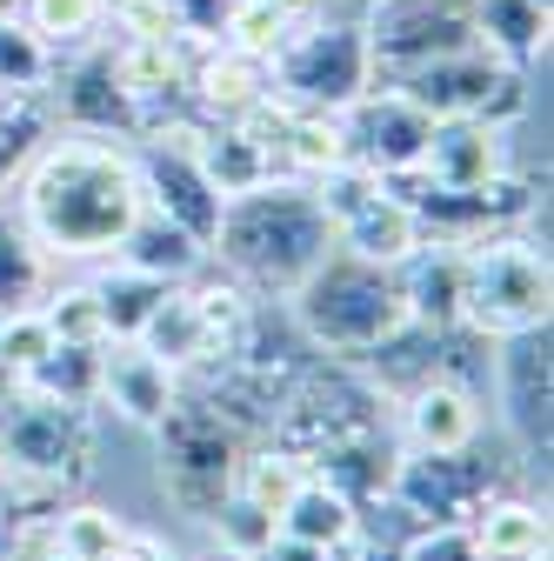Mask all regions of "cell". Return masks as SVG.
<instances>
[{"label": "cell", "mask_w": 554, "mask_h": 561, "mask_svg": "<svg viewBox=\"0 0 554 561\" xmlns=\"http://www.w3.org/2000/svg\"><path fill=\"white\" fill-rule=\"evenodd\" d=\"M14 215L41 241V254H114L141 215L134 140L54 127L14 181Z\"/></svg>", "instance_id": "cell-1"}, {"label": "cell", "mask_w": 554, "mask_h": 561, "mask_svg": "<svg viewBox=\"0 0 554 561\" xmlns=\"http://www.w3.org/2000/svg\"><path fill=\"white\" fill-rule=\"evenodd\" d=\"M327 248H334V228L321 215L314 187L308 181H261V187L221 201L207 261H221V274L241 280L254 301H288Z\"/></svg>", "instance_id": "cell-2"}, {"label": "cell", "mask_w": 554, "mask_h": 561, "mask_svg": "<svg viewBox=\"0 0 554 561\" xmlns=\"http://www.w3.org/2000/svg\"><path fill=\"white\" fill-rule=\"evenodd\" d=\"M288 321L308 334L314 355L355 362V355H368L374 341H388V334L407 321V301H401L394 267L361 261V254H348V248H327V254L308 267V280L288 295Z\"/></svg>", "instance_id": "cell-3"}, {"label": "cell", "mask_w": 554, "mask_h": 561, "mask_svg": "<svg viewBox=\"0 0 554 561\" xmlns=\"http://www.w3.org/2000/svg\"><path fill=\"white\" fill-rule=\"evenodd\" d=\"M554 321V267L528 228H501L461 248V328L501 341Z\"/></svg>", "instance_id": "cell-4"}, {"label": "cell", "mask_w": 554, "mask_h": 561, "mask_svg": "<svg viewBox=\"0 0 554 561\" xmlns=\"http://www.w3.org/2000/svg\"><path fill=\"white\" fill-rule=\"evenodd\" d=\"M88 468H94V408L8 388V401H0V481H21L34 495H67L88 481Z\"/></svg>", "instance_id": "cell-5"}, {"label": "cell", "mask_w": 554, "mask_h": 561, "mask_svg": "<svg viewBox=\"0 0 554 561\" xmlns=\"http://www.w3.org/2000/svg\"><path fill=\"white\" fill-rule=\"evenodd\" d=\"M388 394L355 368V362H308V375L295 381V394L281 401V414H274V428H267V442L274 448H288L301 468H314L327 448H341V442H361V435H388L394 421H388Z\"/></svg>", "instance_id": "cell-6"}, {"label": "cell", "mask_w": 554, "mask_h": 561, "mask_svg": "<svg viewBox=\"0 0 554 561\" xmlns=\"http://www.w3.org/2000/svg\"><path fill=\"white\" fill-rule=\"evenodd\" d=\"M247 321H254V295L241 288V280H207V274H187V280H174V288L161 295V308L148 314V328L134 334L141 347H154V355L174 368V381H200V375H215L234 347H241V334H247Z\"/></svg>", "instance_id": "cell-7"}, {"label": "cell", "mask_w": 554, "mask_h": 561, "mask_svg": "<svg viewBox=\"0 0 554 561\" xmlns=\"http://www.w3.org/2000/svg\"><path fill=\"white\" fill-rule=\"evenodd\" d=\"M267 67H274V101L308 107V114H341L348 101H361L374 88L368 34L348 14H314V21H301L281 47L267 54Z\"/></svg>", "instance_id": "cell-8"}, {"label": "cell", "mask_w": 554, "mask_h": 561, "mask_svg": "<svg viewBox=\"0 0 554 561\" xmlns=\"http://www.w3.org/2000/svg\"><path fill=\"white\" fill-rule=\"evenodd\" d=\"M401 101H414L428 121H481V127H515L534 107V67H515L488 47L441 54L414 75L388 81Z\"/></svg>", "instance_id": "cell-9"}, {"label": "cell", "mask_w": 554, "mask_h": 561, "mask_svg": "<svg viewBox=\"0 0 554 561\" xmlns=\"http://www.w3.org/2000/svg\"><path fill=\"white\" fill-rule=\"evenodd\" d=\"M154 442H161V488L187 515H207L228 495L234 468H241V448H247V435L221 408H207L194 388H181L174 408L154 421Z\"/></svg>", "instance_id": "cell-10"}, {"label": "cell", "mask_w": 554, "mask_h": 561, "mask_svg": "<svg viewBox=\"0 0 554 561\" xmlns=\"http://www.w3.org/2000/svg\"><path fill=\"white\" fill-rule=\"evenodd\" d=\"M314 201H321V215L334 228V248H348L361 261H381V267H401L414 248H422V221H414V207L368 168L355 161H341L327 168L321 181H308Z\"/></svg>", "instance_id": "cell-11"}, {"label": "cell", "mask_w": 554, "mask_h": 561, "mask_svg": "<svg viewBox=\"0 0 554 561\" xmlns=\"http://www.w3.org/2000/svg\"><path fill=\"white\" fill-rule=\"evenodd\" d=\"M361 34H368L374 88L414 75V67H428V60H441V54L481 47L468 0H374V8L361 14Z\"/></svg>", "instance_id": "cell-12"}, {"label": "cell", "mask_w": 554, "mask_h": 561, "mask_svg": "<svg viewBox=\"0 0 554 561\" xmlns=\"http://www.w3.org/2000/svg\"><path fill=\"white\" fill-rule=\"evenodd\" d=\"M388 495L422 528H468L495 495H508V474L481 455V442L454 448V455H414V448H401Z\"/></svg>", "instance_id": "cell-13"}, {"label": "cell", "mask_w": 554, "mask_h": 561, "mask_svg": "<svg viewBox=\"0 0 554 561\" xmlns=\"http://www.w3.org/2000/svg\"><path fill=\"white\" fill-rule=\"evenodd\" d=\"M54 127L67 134H107V140H141V114H134V94L114 67V41H94L81 54L54 60Z\"/></svg>", "instance_id": "cell-14"}, {"label": "cell", "mask_w": 554, "mask_h": 561, "mask_svg": "<svg viewBox=\"0 0 554 561\" xmlns=\"http://www.w3.org/2000/svg\"><path fill=\"white\" fill-rule=\"evenodd\" d=\"M495 355V388H501V421L521 442V455L547 461V428H554V334L547 328H521L488 341Z\"/></svg>", "instance_id": "cell-15"}, {"label": "cell", "mask_w": 554, "mask_h": 561, "mask_svg": "<svg viewBox=\"0 0 554 561\" xmlns=\"http://www.w3.org/2000/svg\"><path fill=\"white\" fill-rule=\"evenodd\" d=\"M334 121H341V154H348L355 168H368V174H407V168H422V148H428V134H435V121L414 101H401L394 88H368L361 101H348Z\"/></svg>", "instance_id": "cell-16"}, {"label": "cell", "mask_w": 554, "mask_h": 561, "mask_svg": "<svg viewBox=\"0 0 554 561\" xmlns=\"http://www.w3.org/2000/svg\"><path fill=\"white\" fill-rule=\"evenodd\" d=\"M134 168H141V201L154 207V215H168L194 241H215L221 194H215V181L200 174L187 134H174V140H134Z\"/></svg>", "instance_id": "cell-17"}, {"label": "cell", "mask_w": 554, "mask_h": 561, "mask_svg": "<svg viewBox=\"0 0 554 561\" xmlns=\"http://www.w3.org/2000/svg\"><path fill=\"white\" fill-rule=\"evenodd\" d=\"M187 101H194V121H241L261 101H274V67L254 47L207 41L187 60Z\"/></svg>", "instance_id": "cell-18"}, {"label": "cell", "mask_w": 554, "mask_h": 561, "mask_svg": "<svg viewBox=\"0 0 554 561\" xmlns=\"http://www.w3.org/2000/svg\"><path fill=\"white\" fill-rule=\"evenodd\" d=\"M394 408H401V448L414 455H454L481 442V388L461 375H435L422 388H407Z\"/></svg>", "instance_id": "cell-19"}, {"label": "cell", "mask_w": 554, "mask_h": 561, "mask_svg": "<svg viewBox=\"0 0 554 561\" xmlns=\"http://www.w3.org/2000/svg\"><path fill=\"white\" fill-rule=\"evenodd\" d=\"M174 394H181V381H174V368L154 355V347H141L134 334H107L101 341V394L94 401H107L120 421L154 428V421L174 408Z\"/></svg>", "instance_id": "cell-20"}, {"label": "cell", "mask_w": 554, "mask_h": 561, "mask_svg": "<svg viewBox=\"0 0 554 561\" xmlns=\"http://www.w3.org/2000/svg\"><path fill=\"white\" fill-rule=\"evenodd\" d=\"M428 187H488L508 174V127H481V121H435L428 148H422Z\"/></svg>", "instance_id": "cell-21"}, {"label": "cell", "mask_w": 554, "mask_h": 561, "mask_svg": "<svg viewBox=\"0 0 554 561\" xmlns=\"http://www.w3.org/2000/svg\"><path fill=\"white\" fill-rule=\"evenodd\" d=\"M187 148H194L200 174L215 181L221 201H228V194H247V187H261V181H281V174H274L267 140H261L247 121H200V127L187 134Z\"/></svg>", "instance_id": "cell-22"}, {"label": "cell", "mask_w": 554, "mask_h": 561, "mask_svg": "<svg viewBox=\"0 0 554 561\" xmlns=\"http://www.w3.org/2000/svg\"><path fill=\"white\" fill-rule=\"evenodd\" d=\"M394 280H401L407 321H422V328H461V248L422 241L394 267Z\"/></svg>", "instance_id": "cell-23"}, {"label": "cell", "mask_w": 554, "mask_h": 561, "mask_svg": "<svg viewBox=\"0 0 554 561\" xmlns=\"http://www.w3.org/2000/svg\"><path fill=\"white\" fill-rule=\"evenodd\" d=\"M114 261H120V267H141V274H154V280H187V274L207 267V241H194L187 228H174L168 215H154V207L141 201V215H134V228L120 234Z\"/></svg>", "instance_id": "cell-24"}, {"label": "cell", "mask_w": 554, "mask_h": 561, "mask_svg": "<svg viewBox=\"0 0 554 561\" xmlns=\"http://www.w3.org/2000/svg\"><path fill=\"white\" fill-rule=\"evenodd\" d=\"M468 535H474L481 561H547V508L528 502V495H515V488L481 508L468 522Z\"/></svg>", "instance_id": "cell-25"}, {"label": "cell", "mask_w": 554, "mask_h": 561, "mask_svg": "<svg viewBox=\"0 0 554 561\" xmlns=\"http://www.w3.org/2000/svg\"><path fill=\"white\" fill-rule=\"evenodd\" d=\"M274 528L295 535V541H314V548H348L361 535V508L341 495L334 481L308 474L295 495H288V508H281V522H274Z\"/></svg>", "instance_id": "cell-26"}, {"label": "cell", "mask_w": 554, "mask_h": 561, "mask_svg": "<svg viewBox=\"0 0 554 561\" xmlns=\"http://www.w3.org/2000/svg\"><path fill=\"white\" fill-rule=\"evenodd\" d=\"M468 8H474V34L488 54H501L515 67H534L547 54V21L554 14L541 0H468Z\"/></svg>", "instance_id": "cell-27"}, {"label": "cell", "mask_w": 554, "mask_h": 561, "mask_svg": "<svg viewBox=\"0 0 554 561\" xmlns=\"http://www.w3.org/2000/svg\"><path fill=\"white\" fill-rule=\"evenodd\" d=\"M14 388H34V394H54V401H81V408H101V341H54L47 355L14 381Z\"/></svg>", "instance_id": "cell-28"}, {"label": "cell", "mask_w": 554, "mask_h": 561, "mask_svg": "<svg viewBox=\"0 0 554 561\" xmlns=\"http://www.w3.org/2000/svg\"><path fill=\"white\" fill-rule=\"evenodd\" d=\"M14 14L27 21V34H41V47H47L54 60H67V54H81V47L107 41L101 0H21Z\"/></svg>", "instance_id": "cell-29"}, {"label": "cell", "mask_w": 554, "mask_h": 561, "mask_svg": "<svg viewBox=\"0 0 554 561\" xmlns=\"http://www.w3.org/2000/svg\"><path fill=\"white\" fill-rule=\"evenodd\" d=\"M47 295V254L41 241L21 228V215L0 207V314H21V308H41Z\"/></svg>", "instance_id": "cell-30"}, {"label": "cell", "mask_w": 554, "mask_h": 561, "mask_svg": "<svg viewBox=\"0 0 554 561\" xmlns=\"http://www.w3.org/2000/svg\"><path fill=\"white\" fill-rule=\"evenodd\" d=\"M54 134V101L47 94H0V194L21 181V168L41 154Z\"/></svg>", "instance_id": "cell-31"}, {"label": "cell", "mask_w": 554, "mask_h": 561, "mask_svg": "<svg viewBox=\"0 0 554 561\" xmlns=\"http://www.w3.org/2000/svg\"><path fill=\"white\" fill-rule=\"evenodd\" d=\"M168 288H174V280H154V274H141V267H120V261H114V274H107V280H94L101 328H107V334H141Z\"/></svg>", "instance_id": "cell-32"}, {"label": "cell", "mask_w": 554, "mask_h": 561, "mask_svg": "<svg viewBox=\"0 0 554 561\" xmlns=\"http://www.w3.org/2000/svg\"><path fill=\"white\" fill-rule=\"evenodd\" d=\"M200 522L215 528V541H221L228 561H247V554H261V548L274 541V508H261L254 495H241V488H228V495L207 508Z\"/></svg>", "instance_id": "cell-33"}, {"label": "cell", "mask_w": 554, "mask_h": 561, "mask_svg": "<svg viewBox=\"0 0 554 561\" xmlns=\"http://www.w3.org/2000/svg\"><path fill=\"white\" fill-rule=\"evenodd\" d=\"M54 88V54L41 34H27L21 14L0 21V94H47Z\"/></svg>", "instance_id": "cell-34"}, {"label": "cell", "mask_w": 554, "mask_h": 561, "mask_svg": "<svg viewBox=\"0 0 554 561\" xmlns=\"http://www.w3.org/2000/svg\"><path fill=\"white\" fill-rule=\"evenodd\" d=\"M120 541H127V528L107 508H60V522H54V554H67V561H107Z\"/></svg>", "instance_id": "cell-35"}, {"label": "cell", "mask_w": 554, "mask_h": 561, "mask_svg": "<svg viewBox=\"0 0 554 561\" xmlns=\"http://www.w3.org/2000/svg\"><path fill=\"white\" fill-rule=\"evenodd\" d=\"M41 321L54 328V341H107V328H101V301H94V288H47L41 295Z\"/></svg>", "instance_id": "cell-36"}, {"label": "cell", "mask_w": 554, "mask_h": 561, "mask_svg": "<svg viewBox=\"0 0 554 561\" xmlns=\"http://www.w3.org/2000/svg\"><path fill=\"white\" fill-rule=\"evenodd\" d=\"M161 8H168V27L194 47L228 41V21H234V0H161Z\"/></svg>", "instance_id": "cell-37"}, {"label": "cell", "mask_w": 554, "mask_h": 561, "mask_svg": "<svg viewBox=\"0 0 554 561\" xmlns=\"http://www.w3.org/2000/svg\"><path fill=\"white\" fill-rule=\"evenodd\" d=\"M394 561H481V554H474V535L468 528H414L394 548Z\"/></svg>", "instance_id": "cell-38"}, {"label": "cell", "mask_w": 554, "mask_h": 561, "mask_svg": "<svg viewBox=\"0 0 554 561\" xmlns=\"http://www.w3.org/2000/svg\"><path fill=\"white\" fill-rule=\"evenodd\" d=\"M101 21L107 34H174L161 0H101Z\"/></svg>", "instance_id": "cell-39"}, {"label": "cell", "mask_w": 554, "mask_h": 561, "mask_svg": "<svg viewBox=\"0 0 554 561\" xmlns=\"http://www.w3.org/2000/svg\"><path fill=\"white\" fill-rule=\"evenodd\" d=\"M348 548H355V541H348ZM348 548H314V541H295V535L274 528V541H267L261 554H247V561H348Z\"/></svg>", "instance_id": "cell-40"}, {"label": "cell", "mask_w": 554, "mask_h": 561, "mask_svg": "<svg viewBox=\"0 0 554 561\" xmlns=\"http://www.w3.org/2000/svg\"><path fill=\"white\" fill-rule=\"evenodd\" d=\"M107 561H174V554H168V541H154V535H134V528H127V541H120Z\"/></svg>", "instance_id": "cell-41"}, {"label": "cell", "mask_w": 554, "mask_h": 561, "mask_svg": "<svg viewBox=\"0 0 554 561\" xmlns=\"http://www.w3.org/2000/svg\"><path fill=\"white\" fill-rule=\"evenodd\" d=\"M374 8V0H321V14H348V21H361Z\"/></svg>", "instance_id": "cell-42"}, {"label": "cell", "mask_w": 554, "mask_h": 561, "mask_svg": "<svg viewBox=\"0 0 554 561\" xmlns=\"http://www.w3.org/2000/svg\"><path fill=\"white\" fill-rule=\"evenodd\" d=\"M348 561H394V548H374V541H361V535H355V548H348Z\"/></svg>", "instance_id": "cell-43"}, {"label": "cell", "mask_w": 554, "mask_h": 561, "mask_svg": "<svg viewBox=\"0 0 554 561\" xmlns=\"http://www.w3.org/2000/svg\"><path fill=\"white\" fill-rule=\"evenodd\" d=\"M14 8H21V0H0V21H8V14H14Z\"/></svg>", "instance_id": "cell-44"}, {"label": "cell", "mask_w": 554, "mask_h": 561, "mask_svg": "<svg viewBox=\"0 0 554 561\" xmlns=\"http://www.w3.org/2000/svg\"><path fill=\"white\" fill-rule=\"evenodd\" d=\"M0 535H8V495H0Z\"/></svg>", "instance_id": "cell-45"}, {"label": "cell", "mask_w": 554, "mask_h": 561, "mask_svg": "<svg viewBox=\"0 0 554 561\" xmlns=\"http://www.w3.org/2000/svg\"><path fill=\"white\" fill-rule=\"evenodd\" d=\"M47 561H67V554H47Z\"/></svg>", "instance_id": "cell-46"}]
</instances>
